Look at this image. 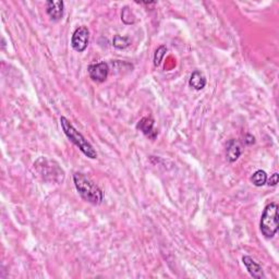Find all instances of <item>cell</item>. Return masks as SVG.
Listing matches in <instances>:
<instances>
[{
  "instance_id": "cell-1",
  "label": "cell",
  "mask_w": 279,
  "mask_h": 279,
  "mask_svg": "<svg viewBox=\"0 0 279 279\" xmlns=\"http://www.w3.org/2000/svg\"><path fill=\"white\" fill-rule=\"evenodd\" d=\"M73 181L82 199L93 205L101 204L104 200V193L90 178H87L83 174L77 173L73 176Z\"/></svg>"
},
{
  "instance_id": "cell-2",
  "label": "cell",
  "mask_w": 279,
  "mask_h": 279,
  "mask_svg": "<svg viewBox=\"0 0 279 279\" xmlns=\"http://www.w3.org/2000/svg\"><path fill=\"white\" fill-rule=\"evenodd\" d=\"M60 125L62 131L65 132L66 136L71 141L75 147L79 148V150L83 153L86 157L91 160H96L97 152L93 148V145L87 141L81 132H79L74 128L73 124L69 121L66 117H60Z\"/></svg>"
},
{
  "instance_id": "cell-3",
  "label": "cell",
  "mask_w": 279,
  "mask_h": 279,
  "mask_svg": "<svg viewBox=\"0 0 279 279\" xmlns=\"http://www.w3.org/2000/svg\"><path fill=\"white\" fill-rule=\"evenodd\" d=\"M279 214L278 205L276 203H270L264 208L261 221H259V230L266 239L275 237L279 227Z\"/></svg>"
},
{
  "instance_id": "cell-4",
  "label": "cell",
  "mask_w": 279,
  "mask_h": 279,
  "mask_svg": "<svg viewBox=\"0 0 279 279\" xmlns=\"http://www.w3.org/2000/svg\"><path fill=\"white\" fill-rule=\"evenodd\" d=\"M34 168L45 181L61 183L65 179V173L59 165L46 157H41L40 160H37L34 164Z\"/></svg>"
},
{
  "instance_id": "cell-5",
  "label": "cell",
  "mask_w": 279,
  "mask_h": 279,
  "mask_svg": "<svg viewBox=\"0 0 279 279\" xmlns=\"http://www.w3.org/2000/svg\"><path fill=\"white\" fill-rule=\"evenodd\" d=\"M90 42V31L84 25L79 27L73 32L71 39V46L78 53H83Z\"/></svg>"
},
{
  "instance_id": "cell-6",
  "label": "cell",
  "mask_w": 279,
  "mask_h": 279,
  "mask_svg": "<svg viewBox=\"0 0 279 279\" xmlns=\"http://www.w3.org/2000/svg\"><path fill=\"white\" fill-rule=\"evenodd\" d=\"M88 74H90V78L94 82H98V83H103L108 78L109 74V67L106 62L101 61L97 63H92V65L88 66Z\"/></svg>"
},
{
  "instance_id": "cell-7",
  "label": "cell",
  "mask_w": 279,
  "mask_h": 279,
  "mask_svg": "<svg viewBox=\"0 0 279 279\" xmlns=\"http://www.w3.org/2000/svg\"><path fill=\"white\" fill-rule=\"evenodd\" d=\"M65 11V3L61 0H49L46 3V12L50 20L59 21L63 17Z\"/></svg>"
},
{
  "instance_id": "cell-8",
  "label": "cell",
  "mask_w": 279,
  "mask_h": 279,
  "mask_svg": "<svg viewBox=\"0 0 279 279\" xmlns=\"http://www.w3.org/2000/svg\"><path fill=\"white\" fill-rule=\"evenodd\" d=\"M154 123H155V121L152 117H144L140 120L136 128L140 131H142L144 135H147L148 137H150L152 140V141H154L158 135L157 130L154 128Z\"/></svg>"
},
{
  "instance_id": "cell-9",
  "label": "cell",
  "mask_w": 279,
  "mask_h": 279,
  "mask_svg": "<svg viewBox=\"0 0 279 279\" xmlns=\"http://www.w3.org/2000/svg\"><path fill=\"white\" fill-rule=\"evenodd\" d=\"M242 262L244 264V266L248 269L249 274L255 279H262L265 278L264 275V270L262 268V266L259 265L258 263H256L254 259H253L251 256L248 255H244L242 257Z\"/></svg>"
},
{
  "instance_id": "cell-10",
  "label": "cell",
  "mask_w": 279,
  "mask_h": 279,
  "mask_svg": "<svg viewBox=\"0 0 279 279\" xmlns=\"http://www.w3.org/2000/svg\"><path fill=\"white\" fill-rule=\"evenodd\" d=\"M241 153H242V150H241L239 142H237L236 140H230L227 144V150H226L227 160L230 163L237 162L238 158L241 156Z\"/></svg>"
},
{
  "instance_id": "cell-11",
  "label": "cell",
  "mask_w": 279,
  "mask_h": 279,
  "mask_svg": "<svg viewBox=\"0 0 279 279\" xmlns=\"http://www.w3.org/2000/svg\"><path fill=\"white\" fill-rule=\"evenodd\" d=\"M189 85L196 91H201L206 85V79L204 75H203V73L199 71V70H195V71L192 72L191 77H190Z\"/></svg>"
},
{
  "instance_id": "cell-12",
  "label": "cell",
  "mask_w": 279,
  "mask_h": 279,
  "mask_svg": "<svg viewBox=\"0 0 279 279\" xmlns=\"http://www.w3.org/2000/svg\"><path fill=\"white\" fill-rule=\"evenodd\" d=\"M267 181V174L264 170H256L251 177V182L255 187H263Z\"/></svg>"
},
{
  "instance_id": "cell-13",
  "label": "cell",
  "mask_w": 279,
  "mask_h": 279,
  "mask_svg": "<svg viewBox=\"0 0 279 279\" xmlns=\"http://www.w3.org/2000/svg\"><path fill=\"white\" fill-rule=\"evenodd\" d=\"M113 46H115L117 49H124L126 47L130 46V40L129 37L126 36H121V35H116L113 37Z\"/></svg>"
},
{
  "instance_id": "cell-14",
  "label": "cell",
  "mask_w": 279,
  "mask_h": 279,
  "mask_svg": "<svg viewBox=\"0 0 279 279\" xmlns=\"http://www.w3.org/2000/svg\"><path fill=\"white\" fill-rule=\"evenodd\" d=\"M166 52H167V47L164 46V45L160 46L156 49V52L154 54V66L155 67H158L161 65L164 56L166 55Z\"/></svg>"
},
{
  "instance_id": "cell-15",
  "label": "cell",
  "mask_w": 279,
  "mask_h": 279,
  "mask_svg": "<svg viewBox=\"0 0 279 279\" xmlns=\"http://www.w3.org/2000/svg\"><path fill=\"white\" fill-rule=\"evenodd\" d=\"M266 182H268L267 185L270 186V187H275V186H277V183H278V174L275 173L274 175H271V176H270V178H269V180H268V181H266Z\"/></svg>"
},
{
  "instance_id": "cell-16",
  "label": "cell",
  "mask_w": 279,
  "mask_h": 279,
  "mask_svg": "<svg viewBox=\"0 0 279 279\" xmlns=\"http://www.w3.org/2000/svg\"><path fill=\"white\" fill-rule=\"evenodd\" d=\"M246 137H248V138H249V140H245L246 144L251 145V144H253V143H254V142H255V138H254V136H252V135L248 134V135H246Z\"/></svg>"
}]
</instances>
